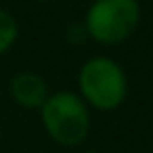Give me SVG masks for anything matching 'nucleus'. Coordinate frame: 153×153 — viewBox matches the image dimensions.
I'll list each match as a JSON object with an SVG mask.
<instances>
[{"label":"nucleus","instance_id":"nucleus-3","mask_svg":"<svg viewBox=\"0 0 153 153\" xmlns=\"http://www.w3.org/2000/svg\"><path fill=\"white\" fill-rule=\"evenodd\" d=\"M140 23L138 0H94L84 17V32L99 44L113 46L128 40Z\"/></svg>","mask_w":153,"mask_h":153},{"label":"nucleus","instance_id":"nucleus-2","mask_svg":"<svg viewBox=\"0 0 153 153\" xmlns=\"http://www.w3.org/2000/svg\"><path fill=\"white\" fill-rule=\"evenodd\" d=\"M82 101L97 111H115L128 94L126 71L111 57L88 59L78 74Z\"/></svg>","mask_w":153,"mask_h":153},{"label":"nucleus","instance_id":"nucleus-1","mask_svg":"<svg viewBox=\"0 0 153 153\" xmlns=\"http://www.w3.org/2000/svg\"><path fill=\"white\" fill-rule=\"evenodd\" d=\"M40 120L46 134L61 147H78L90 132V109L71 90L48 94L40 107Z\"/></svg>","mask_w":153,"mask_h":153},{"label":"nucleus","instance_id":"nucleus-5","mask_svg":"<svg viewBox=\"0 0 153 153\" xmlns=\"http://www.w3.org/2000/svg\"><path fill=\"white\" fill-rule=\"evenodd\" d=\"M17 36H19V27L15 17L9 11L0 9V55L7 53L17 42Z\"/></svg>","mask_w":153,"mask_h":153},{"label":"nucleus","instance_id":"nucleus-4","mask_svg":"<svg viewBox=\"0 0 153 153\" xmlns=\"http://www.w3.org/2000/svg\"><path fill=\"white\" fill-rule=\"evenodd\" d=\"M9 92L11 99L23 109H40L51 94L46 80L34 71H21L13 76L9 84Z\"/></svg>","mask_w":153,"mask_h":153},{"label":"nucleus","instance_id":"nucleus-7","mask_svg":"<svg viewBox=\"0 0 153 153\" xmlns=\"http://www.w3.org/2000/svg\"><path fill=\"white\" fill-rule=\"evenodd\" d=\"M151 76H153V65H151Z\"/></svg>","mask_w":153,"mask_h":153},{"label":"nucleus","instance_id":"nucleus-8","mask_svg":"<svg viewBox=\"0 0 153 153\" xmlns=\"http://www.w3.org/2000/svg\"><path fill=\"white\" fill-rule=\"evenodd\" d=\"M38 2H46V0H38Z\"/></svg>","mask_w":153,"mask_h":153},{"label":"nucleus","instance_id":"nucleus-6","mask_svg":"<svg viewBox=\"0 0 153 153\" xmlns=\"http://www.w3.org/2000/svg\"><path fill=\"white\" fill-rule=\"evenodd\" d=\"M86 153H99V151H86Z\"/></svg>","mask_w":153,"mask_h":153}]
</instances>
